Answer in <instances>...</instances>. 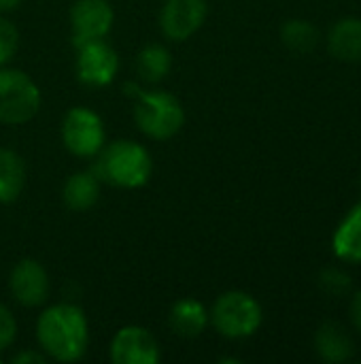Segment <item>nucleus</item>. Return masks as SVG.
<instances>
[{"mask_svg":"<svg viewBox=\"0 0 361 364\" xmlns=\"http://www.w3.org/2000/svg\"><path fill=\"white\" fill-rule=\"evenodd\" d=\"M123 90H126V94H128L130 98H134V100H136V98L140 96V92H143V87H140L136 81H128V83L123 85Z\"/></svg>","mask_w":361,"mask_h":364,"instance_id":"nucleus-25","label":"nucleus"},{"mask_svg":"<svg viewBox=\"0 0 361 364\" xmlns=\"http://www.w3.org/2000/svg\"><path fill=\"white\" fill-rule=\"evenodd\" d=\"M281 41L296 53H309L319 45V30L309 19H289L281 28Z\"/></svg>","mask_w":361,"mask_h":364,"instance_id":"nucleus-19","label":"nucleus"},{"mask_svg":"<svg viewBox=\"0 0 361 364\" xmlns=\"http://www.w3.org/2000/svg\"><path fill=\"white\" fill-rule=\"evenodd\" d=\"M62 198L70 211H87L100 198V179L94 171H79L70 175L64 183Z\"/></svg>","mask_w":361,"mask_h":364,"instance_id":"nucleus-16","label":"nucleus"},{"mask_svg":"<svg viewBox=\"0 0 361 364\" xmlns=\"http://www.w3.org/2000/svg\"><path fill=\"white\" fill-rule=\"evenodd\" d=\"M15 364H45L47 363V356L40 354V352H21L13 358Z\"/></svg>","mask_w":361,"mask_h":364,"instance_id":"nucleus-24","label":"nucleus"},{"mask_svg":"<svg viewBox=\"0 0 361 364\" xmlns=\"http://www.w3.org/2000/svg\"><path fill=\"white\" fill-rule=\"evenodd\" d=\"M172 68V58L170 51L162 45H147L138 51L136 55V70L143 81L147 83H160L166 79V75Z\"/></svg>","mask_w":361,"mask_h":364,"instance_id":"nucleus-18","label":"nucleus"},{"mask_svg":"<svg viewBox=\"0 0 361 364\" xmlns=\"http://www.w3.org/2000/svg\"><path fill=\"white\" fill-rule=\"evenodd\" d=\"M349 316H351V324L355 326V331L361 333V290L360 292H355L353 299H351Z\"/></svg>","mask_w":361,"mask_h":364,"instance_id":"nucleus-23","label":"nucleus"},{"mask_svg":"<svg viewBox=\"0 0 361 364\" xmlns=\"http://www.w3.org/2000/svg\"><path fill=\"white\" fill-rule=\"evenodd\" d=\"M21 4V0H0V13H9L13 9H17Z\"/></svg>","mask_w":361,"mask_h":364,"instance_id":"nucleus-26","label":"nucleus"},{"mask_svg":"<svg viewBox=\"0 0 361 364\" xmlns=\"http://www.w3.org/2000/svg\"><path fill=\"white\" fill-rule=\"evenodd\" d=\"M319 286L326 294L330 296H345L351 292L353 288V279L349 273H345L343 269H336V267H328L321 271L319 275Z\"/></svg>","mask_w":361,"mask_h":364,"instance_id":"nucleus-20","label":"nucleus"},{"mask_svg":"<svg viewBox=\"0 0 361 364\" xmlns=\"http://www.w3.org/2000/svg\"><path fill=\"white\" fill-rule=\"evenodd\" d=\"M206 15V0H166L160 13V26L166 38L181 43L202 28Z\"/></svg>","mask_w":361,"mask_h":364,"instance_id":"nucleus-9","label":"nucleus"},{"mask_svg":"<svg viewBox=\"0 0 361 364\" xmlns=\"http://www.w3.org/2000/svg\"><path fill=\"white\" fill-rule=\"evenodd\" d=\"M15 335H17V322L13 314L4 305H0V352L11 348V343L15 341Z\"/></svg>","mask_w":361,"mask_h":364,"instance_id":"nucleus-22","label":"nucleus"},{"mask_svg":"<svg viewBox=\"0 0 361 364\" xmlns=\"http://www.w3.org/2000/svg\"><path fill=\"white\" fill-rule=\"evenodd\" d=\"M62 141L72 156L79 158L98 156L106 141L102 117L87 107L70 109L62 122Z\"/></svg>","mask_w":361,"mask_h":364,"instance_id":"nucleus-6","label":"nucleus"},{"mask_svg":"<svg viewBox=\"0 0 361 364\" xmlns=\"http://www.w3.org/2000/svg\"><path fill=\"white\" fill-rule=\"evenodd\" d=\"M315 352L323 363L343 364L355 356V341L338 322H326L315 335Z\"/></svg>","mask_w":361,"mask_h":364,"instance_id":"nucleus-12","label":"nucleus"},{"mask_svg":"<svg viewBox=\"0 0 361 364\" xmlns=\"http://www.w3.org/2000/svg\"><path fill=\"white\" fill-rule=\"evenodd\" d=\"M134 119L145 136L153 141H168L181 132L185 124V111L179 98L170 92L143 90L134 100Z\"/></svg>","mask_w":361,"mask_h":364,"instance_id":"nucleus-3","label":"nucleus"},{"mask_svg":"<svg viewBox=\"0 0 361 364\" xmlns=\"http://www.w3.org/2000/svg\"><path fill=\"white\" fill-rule=\"evenodd\" d=\"M36 339L47 358L57 363L81 360L89 343V328L83 309L72 303H57L45 309L36 322Z\"/></svg>","mask_w":361,"mask_h":364,"instance_id":"nucleus-1","label":"nucleus"},{"mask_svg":"<svg viewBox=\"0 0 361 364\" xmlns=\"http://www.w3.org/2000/svg\"><path fill=\"white\" fill-rule=\"evenodd\" d=\"M26 186V164L13 149H0V205L15 203Z\"/></svg>","mask_w":361,"mask_h":364,"instance_id":"nucleus-17","label":"nucleus"},{"mask_svg":"<svg viewBox=\"0 0 361 364\" xmlns=\"http://www.w3.org/2000/svg\"><path fill=\"white\" fill-rule=\"evenodd\" d=\"M262 305L251 294L240 290L221 294L209 314V320L217 333L228 339H247L255 335L262 326Z\"/></svg>","mask_w":361,"mask_h":364,"instance_id":"nucleus-4","label":"nucleus"},{"mask_svg":"<svg viewBox=\"0 0 361 364\" xmlns=\"http://www.w3.org/2000/svg\"><path fill=\"white\" fill-rule=\"evenodd\" d=\"M17 49H19L17 28L9 19L0 17V66L9 64L13 60V55L17 53Z\"/></svg>","mask_w":361,"mask_h":364,"instance_id":"nucleus-21","label":"nucleus"},{"mask_svg":"<svg viewBox=\"0 0 361 364\" xmlns=\"http://www.w3.org/2000/svg\"><path fill=\"white\" fill-rule=\"evenodd\" d=\"M168 322L174 335L183 339H196L204 333L209 324V311L196 299H181L172 305Z\"/></svg>","mask_w":361,"mask_h":364,"instance_id":"nucleus-15","label":"nucleus"},{"mask_svg":"<svg viewBox=\"0 0 361 364\" xmlns=\"http://www.w3.org/2000/svg\"><path fill=\"white\" fill-rule=\"evenodd\" d=\"M115 21L109 0H77L70 9V28L74 47L104 38Z\"/></svg>","mask_w":361,"mask_h":364,"instance_id":"nucleus-8","label":"nucleus"},{"mask_svg":"<svg viewBox=\"0 0 361 364\" xmlns=\"http://www.w3.org/2000/svg\"><path fill=\"white\" fill-rule=\"evenodd\" d=\"M40 109V90L30 75L0 66V124H28Z\"/></svg>","mask_w":361,"mask_h":364,"instance_id":"nucleus-5","label":"nucleus"},{"mask_svg":"<svg viewBox=\"0 0 361 364\" xmlns=\"http://www.w3.org/2000/svg\"><path fill=\"white\" fill-rule=\"evenodd\" d=\"M94 175L115 188H143L153 173L151 154L136 141H115L100 149L98 162L94 164Z\"/></svg>","mask_w":361,"mask_h":364,"instance_id":"nucleus-2","label":"nucleus"},{"mask_svg":"<svg viewBox=\"0 0 361 364\" xmlns=\"http://www.w3.org/2000/svg\"><path fill=\"white\" fill-rule=\"evenodd\" d=\"M77 77L83 85L104 87L115 81L119 70V58L111 45L100 41H89L77 47Z\"/></svg>","mask_w":361,"mask_h":364,"instance_id":"nucleus-7","label":"nucleus"},{"mask_svg":"<svg viewBox=\"0 0 361 364\" xmlns=\"http://www.w3.org/2000/svg\"><path fill=\"white\" fill-rule=\"evenodd\" d=\"M332 250L336 258L351 264H361V200L351 207V211L338 224L332 237Z\"/></svg>","mask_w":361,"mask_h":364,"instance_id":"nucleus-14","label":"nucleus"},{"mask_svg":"<svg viewBox=\"0 0 361 364\" xmlns=\"http://www.w3.org/2000/svg\"><path fill=\"white\" fill-rule=\"evenodd\" d=\"M328 51L349 64L361 62V17H345L336 21L328 34Z\"/></svg>","mask_w":361,"mask_h":364,"instance_id":"nucleus-13","label":"nucleus"},{"mask_svg":"<svg viewBox=\"0 0 361 364\" xmlns=\"http://www.w3.org/2000/svg\"><path fill=\"white\" fill-rule=\"evenodd\" d=\"M111 360L115 364H157L160 343L143 326H123L111 341Z\"/></svg>","mask_w":361,"mask_h":364,"instance_id":"nucleus-10","label":"nucleus"},{"mask_svg":"<svg viewBox=\"0 0 361 364\" xmlns=\"http://www.w3.org/2000/svg\"><path fill=\"white\" fill-rule=\"evenodd\" d=\"M11 292L23 307H38L49 296V275L40 262L26 258L11 273Z\"/></svg>","mask_w":361,"mask_h":364,"instance_id":"nucleus-11","label":"nucleus"}]
</instances>
